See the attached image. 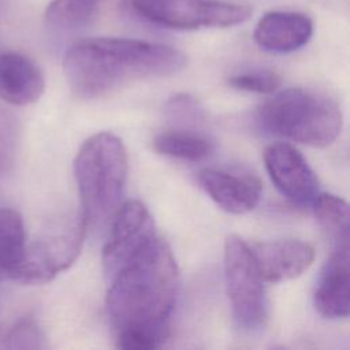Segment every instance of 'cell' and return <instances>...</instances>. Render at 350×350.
<instances>
[{"instance_id":"obj_1","label":"cell","mask_w":350,"mask_h":350,"mask_svg":"<svg viewBox=\"0 0 350 350\" xmlns=\"http://www.w3.org/2000/svg\"><path fill=\"white\" fill-rule=\"evenodd\" d=\"M107 316L116 346L150 350L170 336L179 291V271L170 245L159 234L108 280Z\"/></svg>"},{"instance_id":"obj_2","label":"cell","mask_w":350,"mask_h":350,"mask_svg":"<svg viewBox=\"0 0 350 350\" xmlns=\"http://www.w3.org/2000/svg\"><path fill=\"white\" fill-rule=\"evenodd\" d=\"M186 62L185 53L165 44L92 37L68 46L63 57V71L77 96L93 98L130 81L178 74Z\"/></svg>"},{"instance_id":"obj_3","label":"cell","mask_w":350,"mask_h":350,"mask_svg":"<svg viewBox=\"0 0 350 350\" xmlns=\"http://www.w3.org/2000/svg\"><path fill=\"white\" fill-rule=\"evenodd\" d=\"M127 168L126 148L113 133H96L81 145L74 160V175L88 230L111 223L122 205Z\"/></svg>"},{"instance_id":"obj_4","label":"cell","mask_w":350,"mask_h":350,"mask_svg":"<svg viewBox=\"0 0 350 350\" xmlns=\"http://www.w3.org/2000/svg\"><path fill=\"white\" fill-rule=\"evenodd\" d=\"M257 120L269 134L312 148L331 145L342 129L339 105L328 96L304 88L275 92L260 105Z\"/></svg>"},{"instance_id":"obj_5","label":"cell","mask_w":350,"mask_h":350,"mask_svg":"<svg viewBox=\"0 0 350 350\" xmlns=\"http://www.w3.org/2000/svg\"><path fill=\"white\" fill-rule=\"evenodd\" d=\"M142 21L171 30L232 27L253 14L247 4L223 0H123Z\"/></svg>"},{"instance_id":"obj_6","label":"cell","mask_w":350,"mask_h":350,"mask_svg":"<svg viewBox=\"0 0 350 350\" xmlns=\"http://www.w3.org/2000/svg\"><path fill=\"white\" fill-rule=\"evenodd\" d=\"M88 228L82 215L64 217L26 243L22 261L11 280L23 284H44L68 269L81 254Z\"/></svg>"},{"instance_id":"obj_7","label":"cell","mask_w":350,"mask_h":350,"mask_svg":"<svg viewBox=\"0 0 350 350\" xmlns=\"http://www.w3.org/2000/svg\"><path fill=\"white\" fill-rule=\"evenodd\" d=\"M224 279L237 325L245 331L260 328L267 317L264 279L252 247L238 235L224 243Z\"/></svg>"},{"instance_id":"obj_8","label":"cell","mask_w":350,"mask_h":350,"mask_svg":"<svg viewBox=\"0 0 350 350\" xmlns=\"http://www.w3.org/2000/svg\"><path fill=\"white\" fill-rule=\"evenodd\" d=\"M109 226V237L103 249V268L107 280L157 235L153 217L139 200L122 202Z\"/></svg>"},{"instance_id":"obj_9","label":"cell","mask_w":350,"mask_h":350,"mask_svg":"<svg viewBox=\"0 0 350 350\" xmlns=\"http://www.w3.org/2000/svg\"><path fill=\"white\" fill-rule=\"evenodd\" d=\"M265 170L283 197L297 206H313L319 196V180L304 154L287 142L265 148Z\"/></svg>"},{"instance_id":"obj_10","label":"cell","mask_w":350,"mask_h":350,"mask_svg":"<svg viewBox=\"0 0 350 350\" xmlns=\"http://www.w3.org/2000/svg\"><path fill=\"white\" fill-rule=\"evenodd\" d=\"M197 182L205 194L228 213H247L261 198V182L249 174L204 168L197 174Z\"/></svg>"},{"instance_id":"obj_11","label":"cell","mask_w":350,"mask_h":350,"mask_svg":"<svg viewBox=\"0 0 350 350\" xmlns=\"http://www.w3.org/2000/svg\"><path fill=\"white\" fill-rule=\"evenodd\" d=\"M313 34V21L298 11H269L254 26L253 38L265 52L290 53L305 46Z\"/></svg>"},{"instance_id":"obj_12","label":"cell","mask_w":350,"mask_h":350,"mask_svg":"<svg viewBox=\"0 0 350 350\" xmlns=\"http://www.w3.org/2000/svg\"><path fill=\"white\" fill-rule=\"evenodd\" d=\"M264 282L280 283L301 276L314 260V249L301 239H279L252 247Z\"/></svg>"},{"instance_id":"obj_13","label":"cell","mask_w":350,"mask_h":350,"mask_svg":"<svg viewBox=\"0 0 350 350\" xmlns=\"http://www.w3.org/2000/svg\"><path fill=\"white\" fill-rule=\"evenodd\" d=\"M349 247H334L316 283L313 304L316 310L327 319H346L349 316Z\"/></svg>"},{"instance_id":"obj_14","label":"cell","mask_w":350,"mask_h":350,"mask_svg":"<svg viewBox=\"0 0 350 350\" xmlns=\"http://www.w3.org/2000/svg\"><path fill=\"white\" fill-rule=\"evenodd\" d=\"M45 90L41 68L26 55L0 51V98L11 105L36 103Z\"/></svg>"},{"instance_id":"obj_15","label":"cell","mask_w":350,"mask_h":350,"mask_svg":"<svg viewBox=\"0 0 350 350\" xmlns=\"http://www.w3.org/2000/svg\"><path fill=\"white\" fill-rule=\"evenodd\" d=\"M153 149L157 153L172 159L201 161L212 153L213 144L201 131L194 129L174 127L154 137Z\"/></svg>"},{"instance_id":"obj_16","label":"cell","mask_w":350,"mask_h":350,"mask_svg":"<svg viewBox=\"0 0 350 350\" xmlns=\"http://www.w3.org/2000/svg\"><path fill=\"white\" fill-rule=\"evenodd\" d=\"M26 249L23 217L11 208H0V282L11 279Z\"/></svg>"},{"instance_id":"obj_17","label":"cell","mask_w":350,"mask_h":350,"mask_svg":"<svg viewBox=\"0 0 350 350\" xmlns=\"http://www.w3.org/2000/svg\"><path fill=\"white\" fill-rule=\"evenodd\" d=\"M313 209L331 247H349L350 215L347 202L339 196L319 193Z\"/></svg>"},{"instance_id":"obj_18","label":"cell","mask_w":350,"mask_h":350,"mask_svg":"<svg viewBox=\"0 0 350 350\" xmlns=\"http://www.w3.org/2000/svg\"><path fill=\"white\" fill-rule=\"evenodd\" d=\"M97 15V0H52L45 8V23L59 31H74L90 25Z\"/></svg>"},{"instance_id":"obj_19","label":"cell","mask_w":350,"mask_h":350,"mask_svg":"<svg viewBox=\"0 0 350 350\" xmlns=\"http://www.w3.org/2000/svg\"><path fill=\"white\" fill-rule=\"evenodd\" d=\"M0 347L8 350L44 349L45 336L34 320L23 319L15 323L5 335L0 338Z\"/></svg>"},{"instance_id":"obj_20","label":"cell","mask_w":350,"mask_h":350,"mask_svg":"<svg viewBox=\"0 0 350 350\" xmlns=\"http://www.w3.org/2000/svg\"><path fill=\"white\" fill-rule=\"evenodd\" d=\"M228 85L232 89L258 93V94H272L280 86V78L271 70H247L234 74L228 78Z\"/></svg>"},{"instance_id":"obj_21","label":"cell","mask_w":350,"mask_h":350,"mask_svg":"<svg viewBox=\"0 0 350 350\" xmlns=\"http://www.w3.org/2000/svg\"><path fill=\"white\" fill-rule=\"evenodd\" d=\"M18 145L16 119L0 108V178L5 176L15 161Z\"/></svg>"},{"instance_id":"obj_22","label":"cell","mask_w":350,"mask_h":350,"mask_svg":"<svg viewBox=\"0 0 350 350\" xmlns=\"http://www.w3.org/2000/svg\"><path fill=\"white\" fill-rule=\"evenodd\" d=\"M1 8H3V1L0 0V12H1Z\"/></svg>"}]
</instances>
